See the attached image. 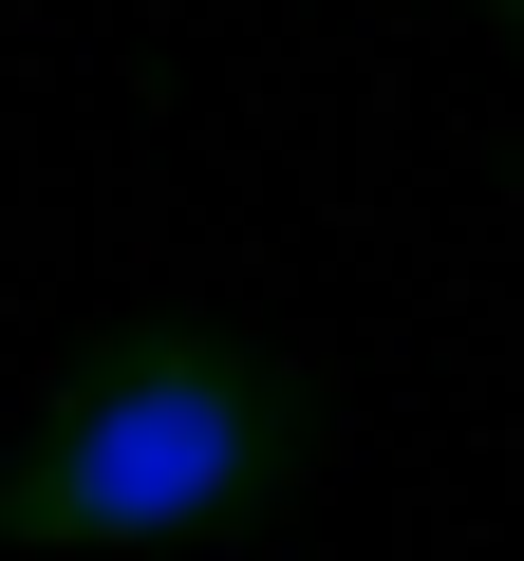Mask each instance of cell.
<instances>
[{
    "label": "cell",
    "instance_id": "obj_1",
    "mask_svg": "<svg viewBox=\"0 0 524 561\" xmlns=\"http://www.w3.org/2000/svg\"><path fill=\"white\" fill-rule=\"evenodd\" d=\"M319 468V375H282L225 319H113L57 356V393L0 449V542L20 561H169L282 524Z\"/></svg>",
    "mask_w": 524,
    "mask_h": 561
},
{
    "label": "cell",
    "instance_id": "obj_2",
    "mask_svg": "<svg viewBox=\"0 0 524 561\" xmlns=\"http://www.w3.org/2000/svg\"><path fill=\"white\" fill-rule=\"evenodd\" d=\"M468 20H505V38H524V0H468Z\"/></svg>",
    "mask_w": 524,
    "mask_h": 561
}]
</instances>
